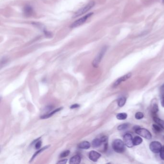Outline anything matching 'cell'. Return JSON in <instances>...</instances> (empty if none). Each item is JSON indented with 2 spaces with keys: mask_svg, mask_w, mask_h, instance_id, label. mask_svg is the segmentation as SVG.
Listing matches in <instances>:
<instances>
[{
  "mask_svg": "<svg viewBox=\"0 0 164 164\" xmlns=\"http://www.w3.org/2000/svg\"><path fill=\"white\" fill-rule=\"evenodd\" d=\"M112 147L116 152L122 153L125 150V144L121 140L116 139L113 141Z\"/></svg>",
  "mask_w": 164,
  "mask_h": 164,
  "instance_id": "obj_1",
  "label": "cell"
},
{
  "mask_svg": "<svg viewBox=\"0 0 164 164\" xmlns=\"http://www.w3.org/2000/svg\"><path fill=\"white\" fill-rule=\"evenodd\" d=\"M95 5V3L93 1H91L90 3H89L88 4L84 6L83 7L81 8V9H79L76 12L74 15L73 16V18H76L78 16H79L80 15H82L87 12L88 11L91 10L92 7Z\"/></svg>",
  "mask_w": 164,
  "mask_h": 164,
  "instance_id": "obj_2",
  "label": "cell"
},
{
  "mask_svg": "<svg viewBox=\"0 0 164 164\" xmlns=\"http://www.w3.org/2000/svg\"><path fill=\"white\" fill-rule=\"evenodd\" d=\"M107 50V47L106 46H103L101 49V50L99 52L97 55L95 57L94 60L92 62V65L93 67H98L102 59H103V57L104 56L105 52H106Z\"/></svg>",
  "mask_w": 164,
  "mask_h": 164,
  "instance_id": "obj_3",
  "label": "cell"
},
{
  "mask_svg": "<svg viewBox=\"0 0 164 164\" xmlns=\"http://www.w3.org/2000/svg\"><path fill=\"white\" fill-rule=\"evenodd\" d=\"M93 13H90L86 15L82 16V17L80 18L78 20L75 21L74 22L72 23L70 27L71 28H75L82 25V24H83L89 18H90L93 15Z\"/></svg>",
  "mask_w": 164,
  "mask_h": 164,
  "instance_id": "obj_4",
  "label": "cell"
},
{
  "mask_svg": "<svg viewBox=\"0 0 164 164\" xmlns=\"http://www.w3.org/2000/svg\"><path fill=\"white\" fill-rule=\"evenodd\" d=\"M135 130L136 133L144 137V138L146 139L147 140H150L152 137L151 132L147 129L138 128H136Z\"/></svg>",
  "mask_w": 164,
  "mask_h": 164,
  "instance_id": "obj_5",
  "label": "cell"
},
{
  "mask_svg": "<svg viewBox=\"0 0 164 164\" xmlns=\"http://www.w3.org/2000/svg\"><path fill=\"white\" fill-rule=\"evenodd\" d=\"M150 150L154 153H160L161 150L162 148L161 144L157 141L152 142L149 146Z\"/></svg>",
  "mask_w": 164,
  "mask_h": 164,
  "instance_id": "obj_6",
  "label": "cell"
},
{
  "mask_svg": "<svg viewBox=\"0 0 164 164\" xmlns=\"http://www.w3.org/2000/svg\"><path fill=\"white\" fill-rule=\"evenodd\" d=\"M124 143L126 146L128 148H131L133 146V138L132 135L129 133L126 134L124 137Z\"/></svg>",
  "mask_w": 164,
  "mask_h": 164,
  "instance_id": "obj_7",
  "label": "cell"
},
{
  "mask_svg": "<svg viewBox=\"0 0 164 164\" xmlns=\"http://www.w3.org/2000/svg\"><path fill=\"white\" fill-rule=\"evenodd\" d=\"M131 75H132V74L131 73H128V74H126L125 75H124L122 77H120L114 83L113 87H117L121 83L124 82V81L127 80L128 78H129L131 76Z\"/></svg>",
  "mask_w": 164,
  "mask_h": 164,
  "instance_id": "obj_8",
  "label": "cell"
},
{
  "mask_svg": "<svg viewBox=\"0 0 164 164\" xmlns=\"http://www.w3.org/2000/svg\"><path fill=\"white\" fill-rule=\"evenodd\" d=\"M101 154L95 151H92L89 154V157L91 160L93 162H96L101 157Z\"/></svg>",
  "mask_w": 164,
  "mask_h": 164,
  "instance_id": "obj_9",
  "label": "cell"
},
{
  "mask_svg": "<svg viewBox=\"0 0 164 164\" xmlns=\"http://www.w3.org/2000/svg\"><path fill=\"white\" fill-rule=\"evenodd\" d=\"M81 161V157L79 155H76L72 157L69 161L70 164H78Z\"/></svg>",
  "mask_w": 164,
  "mask_h": 164,
  "instance_id": "obj_10",
  "label": "cell"
},
{
  "mask_svg": "<svg viewBox=\"0 0 164 164\" xmlns=\"http://www.w3.org/2000/svg\"><path fill=\"white\" fill-rule=\"evenodd\" d=\"M91 147V144L87 141L82 142L78 145V147L79 149H88Z\"/></svg>",
  "mask_w": 164,
  "mask_h": 164,
  "instance_id": "obj_11",
  "label": "cell"
},
{
  "mask_svg": "<svg viewBox=\"0 0 164 164\" xmlns=\"http://www.w3.org/2000/svg\"><path fill=\"white\" fill-rule=\"evenodd\" d=\"M103 143L101 139H95L92 141V147L94 148H97L100 147Z\"/></svg>",
  "mask_w": 164,
  "mask_h": 164,
  "instance_id": "obj_12",
  "label": "cell"
},
{
  "mask_svg": "<svg viewBox=\"0 0 164 164\" xmlns=\"http://www.w3.org/2000/svg\"><path fill=\"white\" fill-rule=\"evenodd\" d=\"M62 108H63L62 107L59 108H58V109H57L53 110V111L51 112V113H49V114H45V115L42 116L41 117V118H42V119H46V118H50V117H51L52 116H53V115H54V114H55L56 113H57V112L60 111L61 109H62Z\"/></svg>",
  "mask_w": 164,
  "mask_h": 164,
  "instance_id": "obj_13",
  "label": "cell"
},
{
  "mask_svg": "<svg viewBox=\"0 0 164 164\" xmlns=\"http://www.w3.org/2000/svg\"><path fill=\"white\" fill-rule=\"evenodd\" d=\"M153 119H154V122L156 123H157L160 127L164 129V121L162 120V119L158 118L156 116H154L153 117Z\"/></svg>",
  "mask_w": 164,
  "mask_h": 164,
  "instance_id": "obj_14",
  "label": "cell"
},
{
  "mask_svg": "<svg viewBox=\"0 0 164 164\" xmlns=\"http://www.w3.org/2000/svg\"><path fill=\"white\" fill-rule=\"evenodd\" d=\"M143 140L142 138L139 136H136L133 139V143L134 145L137 146L139 145L140 144H142Z\"/></svg>",
  "mask_w": 164,
  "mask_h": 164,
  "instance_id": "obj_15",
  "label": "cell"
},
{
  "mask_svg": "<svg viewBox=\"0 0 164 164\" xmlns=\"http://www.w3.org/2000/svg\"><path fill=\"white\" fill-rule=\"evenodd\" d=\"M127 114L125 113H118L117 114L116 117L118 120H125L127 118Z\"/></svg>",
  "mask_w": 164,
  "mask_h": 164,
  "instance_id": "obj_16",
  "label": "cell"
},
{
  "mask_svg": "<svg viewBox=\"0 0 164 164\" xmlns=\"http://www.w3.org/2000/svg\"><path fill=\"white\" fill-rule=\"evenodd\" d=\"M32 12H33L32 8L29 5H26L24 8V13L26 15H30L32 13Z\"/></svg>",
  "mask_w": 164,
  "mask_h": 164,
  "instance_id": "obj_17",
  "label": "cell"
},
{
  "mask_svg": "<svg viewBox=\"0 0 164 164\" xmlns=\"http://www.w3.org/2000/svg\"><path fill=\"white\" fill-rule=\"evenodd\" d=\"M126 102V98L125 97H121L118 100V106L120 107H123L125 104Z\"/></svg>",
  "mask_w": 164,
  "mask_h": 164,
  "instance_id": "obj_18",
  "label": "cell"
},
{
  "mask_svg": "<svg viewBox=\"0 0 164 164\" xmlns=\"http://www.w3.org/2000/svg\"><path fill=\"white\" fill-rule=\"evenodd\" d=\"M159 110V108H158V106L157 103H154V104L152 105V113L154 115H155L156 114V113L158 112Z\"/></svg>",
  "mask_w": 164,
  "mask_h": 164,
  "instance_id": "obj_19",
  "label": "cell"
},
{
  "mask_svg": "<svg viewBox=\"0 0 164 164\" xmlns=\"http://www.w3.org/2000/svg\"><path fill=\"white\" fill-rule=\"evenodd\" d=\"M50 146L49 145H48V146H45V147H43V148H42V149H39V151H38L37 152H36V153L34 154L33 155V156H32V158H31V161H32V160L33 159H34V158H35L36 157V156L38 154H40L41 152H42V151H43L44 150H45V149H47Z\"/></svg>",
  "mask_w": 164,
  "mask_h": 164,
  "instance_id": "obj_20",
  "label": "cell"
},
{
  "mask_svg": "<svg viewBox=\"0 0 164 164\" xmlns=\"http://www.w3.org/2000/svg\"><path fill=\"white\" fill-rule=\"evenodd\" d=\"M128 126H129V125L127 123L123 124H121L118 126V130H125L128 128Z\"/></svg>",
  "mask_w": 164,
  "mask_h": 164,
  "instance_id": "obj_21",
  "label": "cell"
},
{
  "mask_svg": "<svg viewBox=\"0 0 164 164\" xmlns=\"http://www.w3.org/2000/svg\"><path fill=\"white\" fill-rule=\"evenodd\" d=\"M135 117L137 119H138V120L141 119L143 118L144 117V114L142 112H139L136 113V114L135 115Z\"/></svg>",
  "mask_w": 164,
  "mask_h": 164,
  "instance_id": "obj_22",
  "label": "cell"
},
{
  "mask_svg": "<svg viewBox=\"0 0 164 164\" xmlns=\"http://www.w3.org/2000/svg\"><path fill=\"white\" fill-rule=\"evenodd\" d=\"M69 154H70V151L69 150H66L65 151H64L60 154V157L63 158V157H67Z\"/></svg>",
  "mask_w": 164,
  "mask_h": 164,
  "instance_id": "obj_23",
  "label": "cell"
},
{
  "mask_svg": "<svg viewBox=\"0 0 164 164\" xmlns=\"http://www.w3.org/2000/svg\"><path fill=\"white\" fill-rule=\"evenodd\" d=\"M153 128H154V130L155 131H156V132H160L161 131V129L160 127H159V126L154 124L153 125Z\"/></svg>",
  "mask_w": 164,
  "mask_h": 164,
  "instance_id": "obj_24",
  "label": "cell"
},
{
  "mask_svg": "<svg viewBox=\"0 0 164 164\" xmlns=\"http://www.w3.org/2000/svg\"><path fill=\"white\" fill-rule=\"evenodd\" d=\"M160 156L161 159L164 160V146L162 148L160 152Z\"/></svg>",
  "mask_w": 164,
  "mask_h": 164,
  "instance_id": "obj_25",
  "label": "cell"
},
{
  "mask_svg": "<svg viewBox=\"0 0 164 164\" xmlns=\"http://www.w3.org/2000/svg\"><path fill=\"white\" fill-rule=\"evenodd\" d=\"M41 146V141H38L36 144H35V148L36 149H39Z\"/></svg>",
  "mask_w": 164,
  "mask_h": 164,
  "instance_id": "obj_26",
  "label": "cell"
},
{
  "mask_svg": "<svg viewBox=\"0 0 164 164\" xmlns=\"http://www.w3.org/2000/svg\"><path fill=\"white\" fill-rule=\"evenodd\" d=\"M67 159H64V160H60V161L58 162L57 163H58V164H66V163H67Z\"/></svg>",
  "mask_w": 164,
  "mask_h": 164,
  "instance_id": "obj_27",
  "label": "cell"
},
{
  "mask_svg": "<svg viewBox=\"0 0 164 164\" xmlns=\"http://www.w3.org/2000/svg\"><path fill=\"white\" fill-rule=\"evenodd\" d=\"M79 106V105L77 104H74L73 105H71L70 106V108L71 109H74V108H77Z\"/></svg>",
  "mask_w": 164,
  "mask_h": 164,
  "instance_id": "obj_28",
  "label": "cell"
},
{
  "mask_svg": "<svg viewBox=\"0 0 164 164\" xmlns=\"http://www.w3.org/2000/svg\"><path fill=\"white\" fill-rule=\"evenodd\" d=\"M161 104L163 107H164V94L163 95L162 98H161Z\"/></svg>",
  "mask_w": 164,
  "mask_h": 164,
  "instance_id": "obj_29",
  "label": "cell"
},
{
  "mask_svg": "<svg viewBox=\"0 0 164 164\" xmlns=\"http://www.w3.org/2000/svg\"><path fill=\"white\" fill-rule=\"evenodd\" d=\"M162 1H163V3H164V0H162Z\"/></svg>",
  "mask_w": 164,
  "mask_h": 164,
  "instance_id": "obj_30",
  "label": "cell"
}]
</instances>
